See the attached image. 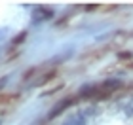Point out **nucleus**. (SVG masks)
Returning <instances> with one entry per match:
<instances>
[{"label":"nucleus","mask_w":133,"mask_h":125,"mask_svg":"<svg viewBox=\"0 0 133 125\" xmlns=\"http://www.w3.org/2000/svg\"><path fill=\"white\" fill-rule=\"evenodd\" d=\"M65 125H86V121H84L82 116H76V117H70V120L66 121Z\"/></svg>","instance_id":"f03ea898"},{"label":"nucleus","mask_w":133,"mask_h":125,"mask_svg":"<svg viewBox=\"0 0 133 125\" xmlns=\"http://www.w3.org/2000/svg\"><path fill=\"white\" fill-rule=\"evenodd\" d=\"M70 102H72V99H66V100H63V102H61V104H59V106H57L55 110L51 112V117H53V116H57L59 112H63V110L66 108V106H70Z\"/></svg>","instance_id":"f257e3e1"},{"label":"nucleus","mask_w":133,"mask_h":125,"mask_svg":"<svg viewBox=\"0 0 133 125\" xmlns=\"http://www.w3.org/2000/svg\"><path fill=\"white\" fill-rule=\"evenodd\" d=\"M2 83H4V82H0V87H2Z\"/></svg>","instance_id":"7ed1b4c3"}]
</instances>
